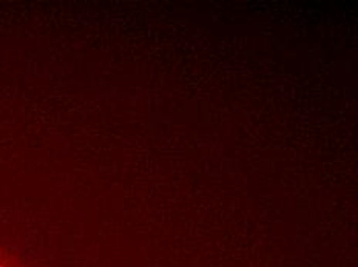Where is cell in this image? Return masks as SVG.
Returning a JSON list of instances; mask_svg holds the SVG:
<instances>
[{"mask_svg": "<svg viewBox=\"0 0 358 267\" xmlns=\"http://www.w3.org/2000/svg\"><path fill=\"white\" fill-rule=\"evenodd\" d=\"M0 267H24L19 259L10 252H6L3 247H0Z\"/></svg>", "mask_w": 358, "mask_h": 267, "instance_id": "cell-1", "label": "cell"}]
</instances>
